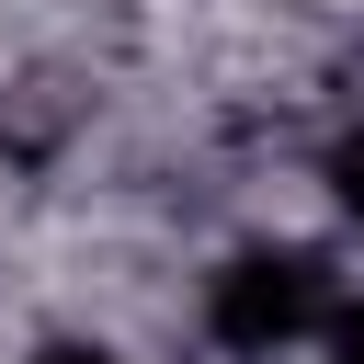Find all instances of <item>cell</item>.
Instances as JSON below:
<instances>
[{
  "label": "cell",
  "mask_w": 364,
  "mask_h": 364,
  "mask_svg": "<svg viewBox=\"0 0 364 364\" xmlns=\"http://www.w3.org/2000/svg\"><path fill=\"white\" fill-rule=\"evenodd\" d=\"M330 318H341V284H330V250H307V239H239L205 273V341L228 364H284Z\"/></svg>",
  "instance_id": "1"
},
{
  "label": "cell",
  "mask_w": 364,
  "mask_h": 364,
  "mask_svg": "<svg viewBox=\"0 0 364 364\" xmlns=\"http://www.w3.org/2000/svg\"><path fill=\"white\" fill-rule=\"evenodd\" d=\"M318 182H330V205H341V228H364V125H353V136H330V159H318Z\"/></svg>",
  "instance_id": "2"
},
{
  "label": "cell",
  "mask_w": 364,
  "mask_h": 364,
  "mask_svg": "<svg viewBox=\"0 0 364 364\" xmlns=\"http://www.w3.org/2000/svg\"><path fill=\"white\" fill-rule=\"evenodd\" d=\"M23 364H125V353H114V341H80V330H57V341H34Z\"/></svg>",
  "instance_id": "3"
},
{
  "label": "cell",
  "mask_w": 364,
  "mask_h": 364,
  "mask_svg": "<svg viewBox=\"0 0 364 364\" xmlns=\"http://www.w3.org/2000/svg\"><path fill=\"white\" fill-rule=\"evenodd\" d=\"M318 364H364V307H341V318L318 330Z\"/></svg>",
  "instance_id": "4"
}]
</instances>
